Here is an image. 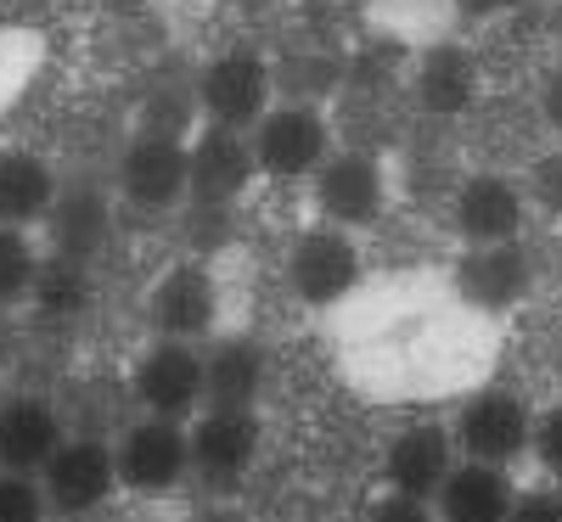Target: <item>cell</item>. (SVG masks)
<instances>
[{
	"instance_id": "5bb4252c",
	"label": "cell",
	"mask_w": 562,
	"mask_h": 522,
	"mask_svg": "<svg viewBox=\"0 0 562 522\" xmlns=\"http://www.w3.org/2000/svg\"><path fill=\"white\" fill-rule=\"evenodd\" d=\"M186 152H192V174H186V203L192 208H231L248 185L259 180L254 169V140L237 135V129H214L203 124L198 140H186Z\"/></svg>"
},
{
	"instance_id": "4dcf8cb0",
	"label": "cell",
	"mask_w": 562,
	"mask_h": 522,
	"mask_svg": "<svg viewBox=\"0 0 562 522\" xmlns=\"http://www.w3.org/2000/svg\"><path fill=\"white\" fill-rule=\"evenodd\" d=\"M557 383H562V343H557Z\"/></svg>"
},
{
	"instance_id": "4fadbf2b",
	"label": "cell",
	"mask_w": 562,
	"mask_h": 522,
	"mask_svg": "<svg viewBox=\"0 0 562 522\" xmlns=\"http://www.w3.org/2000/svg\"><path fill=\"white\" fill-rule=\"evenodd\" d=\"M535 287V259L524 242H501V248H467L450 270V293L461 309L473 315H512Z\"/></svg>"
},
{
	"instance_id": "7a4b0ae2",
	"label": "cell",
	"mask_w": 562,
	"mask_h": 522,
	"mask_svg": "<svg viewBox=\"0 0 562 522\" xmlns=\"http://www.w3.org/2000/svg\"><path fill=\"white\" fill-rule=\"evenodd\" d=\"M254 169L259 180L293 185V180H315V169L338 152L333 140V118L315 102H281L254 124Z\"/></svg>"
},
{
	"instance_id": "f546056e",
	"label": "cell",
	"mask_w": 562,
	"mask_h": 522,
	"mask_svg": "<svg viewBox=\"0 0 562 522\" xmlns=\"http://www.w3.org/2000/svg\"><path fill=\"white\" fill-rule=\"evenodd\" d=\"M467 18H501V12H518L524 0H456Z\"/></svg>"
},
{
	"instance_id": "8992f818",
	"label": "cell",
	"mask_w": 562,
	"mask_h": 522,
	"mask_svg": "<svg viewBox=\"0 0 562 522\" xmlns=\"http://www.w3.org/2000/svg\"><path fill=\"white\" fill-rule=\"evenodd\" d=\"M450 439L461 461H484V466H512L529 455L535 439V410L524 394L512 388H479L467 394L456 421H450Z\"/></svg>"
},
{
	"instance_id": "603a6c76",
	"label": "cell",
	"mask_w": 562,
	"mask_h": 522,
	"mask_svg": "<svg viewBox=\"0 0 562 522\" xmlns=\"http://www.w3.org/2000/svg\"><path fill=\"white\" fill-rule=\"evenodd\" d=\"M40 264H45V253L34 248V236L0 225V309L29 304L34 281H40Z\"/></svg>"
},
{
	"instance_id": "8fae6325",
	"label": "cell",
	"mask_w": 562,
	"mask_h": 522,
	"mask_svg": "<svg viewBox=\"0 0 562 522\" xmlns=\"http://www.w3.org/2000/svg\"><path fill=\"white\" fill-rule=\"evenodd\" d=\"M40 489L52 517H97L119 495V461L102 439H63V450L40 466Z\"/></svg>"
},
{
	"instance_id": "4316f807",
	"label": "cell",
	"mask_w": 562,
	"mask_h": 522,
	"mask_svg": "<svg viewBox=\"0 0 562 522\" xmlns=\"http://www.w3.org/2000/svg\"><path fill=\"white\" fill-rule=\"evenodd\" d=\"M506 522H562V495L557 489H518Z\"/></svg>"
},
{
	"instance_id": "5b68a950",
	"label": "cell",
	"mask_w": 562,
	"mask_h": 522,
	"mask_svg": "<svg viewBox=\"0 0 562 522\" xmlns=\"http://www.w3.org/2000/svg\"><path fill=\"white\" fill-rule=\"evenodd\" d=\"M130 399L140 416L164 421H192L209 405V376H203V349L198 343H147L130 365Z\"/></svg>"
},
{
	"instance_id": "e0dca14e",
	"label": "cell",
	"mask_w": 562,
	"mask_h": 522,
	"mask_svg": "<svg viewBox=\"0 0 562 522\" xmlns=\"http://www.w3.org/2000/svg\"><path fill=\"white\" fill-rule=\"evenodd\" d=\"M63 439H68V421L52 399L0 394V472H29V478H40V466L63 450Z\"/></svg>"
},
{
	"instance_id": "6da1fadb",
	"label": "cell",
	"mask_w": 562,
	"mask_h": 522,
	"mask_svg": "<svg viewBox=\"0 0 562 522\" xmlns=\"http://www.w3.org/2000/svg\"><path fill=\"white\" fill-rule=\"evenodd\" d=\"M198 107H203V124H214V129L254 135V124L276 107L270 57L254 52V45H231V52L209 57L198 73Z\"/></svg>"
},
{
	"instance_id": "52a82bcc",
	"label": "cell",
	"mask_w": 562,
	"mask_h": 522,
	"mask_svg": "<svg viewBox=\"0 0 562 522\" xmlns=\"http://www.w3.org/2000/svg\"><path fill=\"white\" fill-rule=\"evenodd\" d=\"M366 275V259H360V242L338 225H310L293 236L288 248V287L304 309H338Z\"/></svg>"
},
{
	"instance_id": "7c38bea8",
	"label": "cell",
	"mask_w": 562,
	"mask_h": 522,
	"mask_svg": "<svg viewBox=\"0 0 562 522\" xmlns=\"http://www.w3.org/2000/svg\"><path fill=\"white\" fill-rule=\"evenodd\" d=\"M147 320L169 343H203L220 326V281L209 264L180 259L147 287Z\"/></svg>"
},
{
	"instance_id": "484cf974",
	"label": "cell",
	"mask_w": 562,
	"mask_h": 522,
	"mask_svg": "<svg viewBox=\"0 0 562 522\" xmlns=\"http://www.w3.org/2000/svg\"><path fill=\"white\" fill-rule=\"evenodd\" d=\"M529 455L540 461V472L562 478V399L535 410V439H529Z\"/></svg>"
},
{
	"instance_id": "9c48e42d",
	"label": "cell",
	"mask_w": 562,
	"mask_h": 522,
	"mask_svg": "<svg viewBox=\"0 0 562 522\" xmlns=\"http://www.w3.org/2000/svg\"><path fill=\"white\" fill-rule=\"evenodd\" d=\"M186 174H192V152L186 135L175 129H140L124 158H119V192L140 214H169L186 203Z\"/></svg>"
},
{
	"instance_id": "f1b7e54d",
	"label": "cell",
	"mask_w": 562,
	"mask_h": 522,
	"mask_svg": "<svg viewBox=\"0 0 562 522\" xmlns=\"http://www.w3.org/2000/svg\"><path fill=\"white\" fill-rule=\"evenodd\" d=\"M366 522H439L428 500H405V495H383L366 511Z\"/></svg>"
},
{
	"instance_id": "ac0fdd59",
	"label": "cell",
	"mask_w": 562,
	"mask_h": 522,
	"mask_svg": "<svg viewBox=\"0 0 562 522\" xmlns=\"http://www.w3.org/2000/svg\"><path fill=\"white\" fill-rule=\"evenodd\" d=\"M57 197H63V180L52 158L34 147H0V225L34 230L52 219Z\"/></svg>"
},
{
	"instance_id": "d6986e66",
	"label": "cell",
	"mask_w": 562,
	"mask_h": 522,
	"mask_svg": "<svg viewBox=\"0 0 562 522\" xmlns=\"http://www.w3.org/2000/svg\"><path fill=\"white\" fill-rule=\"evenodd\" d=\"M512 500H518V484L506 478V466L456 461L445 489L434 495V517L439 522H506Z\"/></svg>"
},
{
	"instance_id": "9a60e30c",
	"label": "cell",
	"mask_w": 562,
	"mask_h": 522,
	"mask_svg": "<svg viewBox=\"0 0 562 522\" xmlns=\"http://www.w3.org/2000/svg\"><path fill=\"white\" fill-rule=\"evenodd\" d=\"M479 90H484V63L473 45L461 39H434L428 52L416 57L411 68V97L428 118H467L479 107Z\"/></svg>"
},
{
	"instance_id": "ffe728a7",
	"label": "cell",
	"mask_w": 562,
	"mask_h": 522,
	"mask_svg": "<svg viewBox=\"0 0 562 522\" xmlns=\"http://www.w3.org/2000/svg\"><path fill=\"white\" fill-rule=\"evenodd\" d=\"M203 376H209V405L220 410H259L270 360L254 338H220L203 354Z\"/></svg>"
},
{
	"instance_id": "277c9868",
	"label": "cell",
	"mask_w": 562,
	"mask_h": 522,
	"mask_svg": "<svg viewBox=\"0 0 562 522\" xmlns=\"http://www.w3.org/2000/svg\"><path fill=\"white\" fill-rule=\"evenodd\" d=\"M310 203L321 225H338V230H366L389 214V169L378 152L366 147H338L310 180Z\"/></svg>"
},
{
	"instance_id": "44dd1931",
	"label": "cell",
	"mask_w": 562,
	"mask_h": 522,
	"mask_svg": "<svg viewBox=\"0 0 562 522\" xmlns=\"http://www.w3.org/2000/svg\"><path fill=\"white\" fill-rule=\"evenodd\" d=\"M45 225H52V253L90 264L108 242V197L97 192V185H74V192L57 197V208H52Z\"/></svg>"
},
{
	"instance_id": "cb8c5ba5",
	"label": "cell",
	"mask_w": 562,
	"mask_h": 522,
	"mask_svg": "<svg viewBox=\"0 0 562 522\" xmlns=\"http://www.w3.org/2000/svg\"><path fill=\"white\" fill-rule=\"evenodd\" d=\"M0 522H52L40 478H29V472H0Z\"/></svg>"
},
{
	"instance_id": "83f0119b",
	"label": "cell",
	"mask_w": 562,
	"mask_h": 522,
	"mask_svg": "<svg viewBox=\"0 0 562 522\" xmlns=\"http://www.w3.org/2000/svg\"><path fill=\"white\" fill-rule=\"evenodd\" d=\"M535 113L551 135H562V63H551L540 73V90H535Z\"/></svg>"
},
{
	"instance_id": "30bf717a",
	"label": "cell",
	"mask_w": 562,
	"mask_h": 522,
	"mask_svg": "<svg viewBox=\"0 0 562 522\" xmlns=\"http://www.w3.org/2000/svg\"><path fill=\"white\" fill-rule=\"evenodd\" d=\"M186 439H192V472L203 484H243L248 472L259 466V450H265V421L259 410H220V405H203L192 421H186Z\"/></svg>"
},
{
	"instance_id": "d4e9b609",
	"label": "cell",
	"mask_w": 562,
	"mask_h": 522,
	"mask_svg": "<svg viewBox=\"0 0 562 522\" xmlns=\"http://www.w3.org/2000/svg\"><path fill=\"white\" fill-rule=\"evenodd\" d=\"M529 208H546L551 219H562V147L557 152H540L535 169H529Z\"/></svg>"
},
{
	"instance_id": "3957f363",
	"label": "cell",
	"mask_w": 562,
	"mask_h": 522,
	"mask_svg": "<svg viewBox=\"0 0 562 522\" xmlns=\"http://www.w3.org/2000/svg\"><path fill=\"white\" fill-rule=\"evenodd\" d=\"M119 489L140 495V500H164L175 489H186L192 478V439H186V421H164V416H135L119 444Z\"/></svg>"
},
{
	"instance_id": "2e32d148",
	"label": "cell",
	"mask_w": 562,
	"mask_h": 522,
	"mask_svg": "<svg viewBox=\"0 0 562 522\" xmlns=\"http://www.w3.org/2000/svg\"><path fill=\"white\" fill-rule=\"evenodd\" d=\"M456 439L439 421H411L405 433H394V444L383 450V489L405 495V500H428L445 489V478L456 472Z\"/></svg>"
},
{
	"instance_id": "ba28073f",
	"label": "cell",
	"mask_w": 562,
	"mask_h": 522,
	"mask_svg": "<svg viewBox=\"0 0 562 522\" xmlns=\"http://www.w3.org/2000/svg\"><path fill=\"white\" fill-rule=\"evenodd\" d=\"M524 225H529V192H524V180H512L501 169L467 174L450 192V230L467 248L524 242Z\"/></svg>"
},
{
	"instance_id": "7402d4cb",
	"label": "cell",
	"mask_w": 562,
	"mask_h": 522,
	"mask_svg": "<svg viewBox=\"0 0 562 522\" xmlns=\"http://www.w3.org/2000/svg\"><path fill=\"white\" fill-rule=\"evenodd\" d=\"M29 304H34L45 320H68V315H79V309L90 304V264L52 253V259L40 264V281H34Z\"/></svg>"
}]
</instances>
